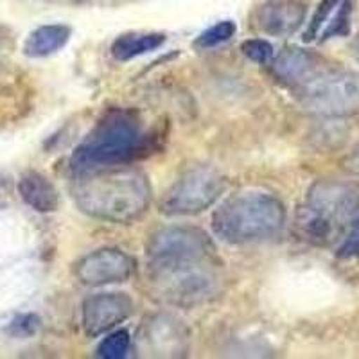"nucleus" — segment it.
<instances>
[{
	"instance_id": "1",
	"label": "nucleus",
	"mask_w": 359,
	"mask_h": 359,
	"mask_svg": "<svg viewBox=\"0 0 359 359\" xmlns=\"http://www.w3.org/2000/svg\"><path fill=\"white\" fill-rule=\"evenodd\" d=\"M72 198L79 210L95 219L130 223L142 216L151 201V185L139 169L108 168L78 172Z\"/></svg>"
},
{
	"instance_id": "2",
	"label": "nucleus",
	"mask_w": 359,
	"mask_h": 359,
	"mask_svg": "<svg viewBox=\"0 0 359 359\" xmlns=\"http://www.w3.org/2000/svg\"><path fill=\"white\" fill-rule=\"evenodd\" d=\"M151 153L149 135L144 131L139 115L114 108L99 118L72 155L76 172L121 168Z\"/></svg>"
},
{
	"instance_id": "3",
	"label": "nucleus",
	"mask_w": 359,
	"mask_h": 359,
	"mask_svg": "<svg viewBox=\"0 0 359 359\" xmlns=\"http://www.w3.org/2000/svg\"><path fill=\"white\" fill-rule=\"evenodd\" d=\"M359 212L358 182L320 180L297 214V232L314 246H329Z\"/></svg>"
},
{
	"instance_id": "4",
	"label": "nucleus",
	"mask_w": 359,
	"mask_h": 359,
	"mask_svg": "<svg viewBox=\"0 0 359 359\" xmlns=\"http://www.w3.org/2000/svg\"><path fill=\"white\" fill-rule=\"evenodd\" d=\"M286 223V207L268 192H246L224 200L212 216L217 237L232 245L261 241L278 232Z\"/></svg>"
},
{
	"instance_id": "5",
	"label": "nucleus",
	"mask_w": 359,
	"mask_h": 359,
	"mask_svg": "<svg viewBox=\"0 0 359 359\" xmlns=\"http://www.w3.org/2000/svg\"><path fill=\"white\" fill-rule=\"evenodd\" d=\"M291 94L307 114L320 117H352L359 114V72L329 63Z\"/></svg>"
},
{
	"instance_id": "6",
	"label": "nucleus",
	"mask_w": 359,
	"mask_h": 359,
	"mask_svg": "<svg viewBox=\"0 0 359 359\" xmlns=\"http://www.w3.org/2000/svg\"><path fill=\"white\" fill-rule=\"evenodd\" d=\"M226 187V180L208 165L189 169L168 189L160 210L168 216H192L212 207Z\"/></svg>"
},
{
	"instance_id": "7",
	"label": "nucleus",
	"mask_w": 359,
	"mask_h": 359,
	"mask_svg": "<svg viewBox=\"0 0 359 359\" xmlns=\"http://www.w3.org/2000/svg\"><path fill=\"white\" fill-rule=\"evenodd\" d=\"M151 280L168 302L180 307H191L207 302L216 291L212 262L191 264L149 266Z\"/></svg>"
},
{
	"instance_id": "8",
	"label": "nucleus",
	"mask_w": 359,
	"mask_h": 359,
	"mask_svg": "<svg viewBox=\"0 0 359 359\" xmlns=\"http://www.w3.org/2000/svg\"><path fill=\"white\" fill-rule=\"evenodd\" d=\"M149 266L212 262L214 248L210 237L192 226H168L151 233L146 246Z\"/></svg>"
},
{
	"instance_id": "9",
	"label": "nucleus",
	"mask_w": 359,
	"mask_h": 359,
	"mask_svg": "<svg viewBox=\"0 0 359 359\" xmlns=\"http://www.w3.org/2000/svg\"><path fill=\"white\" fill-rule=\"evenodd\" d=\"M135 262L128 253L117 248H102L88 253L76 266V277L85 286L121 284L133 275Z\"/></svg>"
},
{
	"instance_id": "10",
	"label": "nucleus",
	"mask_w": 359,
	"mask_h": 359,
	"mask_svg": "<svg viewBox=\"0 0 359 359\" xmlns=\"http://www.w3.org/2000/svg\"><path fill=\"white\" fill-rule=\"evenodd\" d=\"M133 313V302L124 293L92 294L83 302L81 323L90 338H99L128 320Z\"/></svg>"
},
{
	"instance_id": "11",
	"label": "nucleus",
	"mask_w": 359,
	"mask_h": 359,
	"mask_svg": "<svg viewBox=\"0 0 359 359\" xmlns=\"http://www.w3.org/2000/svg\"><path fill=\"white\" fill-rule=\"evenodd\" d=\"M307 8V0H264L255 9L253 24L271 36H290L306 22Z\"/></svg>"
},
{
	"instance_id": "12",
	"label": "nucleus",
	"mask_w": 359,
	"mask_h": 359,
	"mask_svg": "<svg viewBox=\"0 0 359 359\" xmlns=\"http://www.w3.org/2000/svg\"><path fill=\"white\" fill-rule=\"evenodd\" d=\"M269 65H271L275 78L293 92L307 79L313 78L314 74L320 72L323 67L329 65V62L316 53L290 47V49L282 50L277 57H273V62Z\"/></svg>"
},
{
	"instance_id": "13",
	"label": "nucleus",
	"mask_w": 359,
	"mask_h": 359,
	"mask_svg": "<svg viewBox=\"0 0 359 359\" xmlns=\"http://www.w3.org/2000/svg\"><path fill=\"white\" fill-rule=\"evenodd\" d=\"M18 194L36 212H54L60 205L56 187L36 171H27L18 180Z\"/></svg>"
},
{
	"instance_id": "14",
	"label": "nucleus",
	"mask_w": 359,
	"mask_h": 359,
	"mask_svg": "<svg viewBox=\"0 0 359 359\" xmlns=\"http://www.w3.org/2000/svg\"><path fill=\"white\" fill-rule=\"evenodd\" d=\"M70 27L63 24L41 25L29 34L24 43V54L29 57H45L62 50L70 40Z\"/></svg>"
},
{
	"instance_id": "15",
	"label": "nucleus",
	"mask_w": 359,
	"mask_h": 359,
	"mask_svg": "<svg viewBox=\"0 0 359 359\" xmlns=\"http://www.w3.org/2000/svg\"><path fill=\"white\" fill-rule=\"evenodd\" d=\"M165 36L160 33H126L111 43V56L118 62H130L133 57L162 47Z\"/></svg>"
},
{
	"instance_id": "16",
	"label": "nucleus",
	"mask_w": 359,
	"mask_h": 359,
	"mask_svg": "<svg viewBox=\"0 0 359 359\" xmlns=\"http://www.w3.org/2000/svg\"><path fill=\"white\" fill-rule=\"evenodd\" d=\"M352 0H341L338 4V11L334 17L327 22V27L322 31L320 41L331 40L334 36H347L351 33V22H352Z\"/></svg>"
},
{
	"instance_id": "17",
	"label": "nucleus",
	"mask_w": 359,
	"mask_h": 359,
	"mask_svg": "<svg viewBox=\"0 0 359 359\" xmlns=\"http://www.w3.org/2000/svg\"><path fill=\"white\" fill-rule=\"evenodd\" d=\"M130 345V332L124 331V329H118V331L110 332L107 338L99 343L97 355L102 359H121L128 354Z\"/></svg>"
},
{
	"instance_id": "18",
	"label": "nucleus",
	"mask_w": 359,
	"mask_h": 359,
	"mask_svg": "<svg viewBox=\"0 0 359 359\" xmlns=\"http://www.w3.org/2000/svg\"><path fill=\"white\" fill-rule=\"evenodd\" d=\"M233 34H236V24L232 20L217 22L216 25L208 27L207 31H203L196 38L194 47H198V49H212V47H217V45L229 41Z\"/></svg>"
},
{
	"instance_id": "19",
	"label": "nucleus",
	"mask_w": 359,
	"mask_h": 359,
	"mask_svg": "<svg viewBox=\"0 0 359 359\" xmlns=\"http://www.w3.org/2000/svg\"><path fill=\"white\" fill-rule=\"evenodd\" d=\"M339 2H341V0H320V4L316 6L313 17H311V22L309 25H307L306 33H304V41L309 43V41L316 40V36L322 33L327 22L331 20L332 13L336 11Z\"/></svg>"
},
{
	"instance_id": "20",
	"label": "nucleus",
	"mask_w": 359,
	"mask_h": 359,
	"mask_svg": "<svg viewBox=\"0 0 359 359\" xmlns=\"http://www.w3.org/2000/svg\"><path fill=\"white\" fill-rule=\"evenodd\" d=\"M241 50L250 62H255L259 65H269L275 57L273 45L262 38H252V40L243 41Z\"/></svg>"
},
{
	"instance_id": "21",
	"label": "nucleus",
	"mask_w": 359,
	"mask_h": 359,
	"mask_svg": "<svg viewBox=\"0 0 359 359\" xmlns=\"http://www.w3.org/2000/svg\"><path fill=\"white\" fill-rule=\"evenodd\" d=\"M40 329V318L36 314H18L8 327V332L15 338H29Z\"/></svg>"
},
{
	"instance_id": "22",
	"label": "nucleus",
	"mask_w": 359,
	"mask_h": 359,
	"mask_svg": "<svg viewBox=\"0 0 359 359\" xmlns=\"http://www.w3.org/2000/svg\"><path fill=\"white\" fill-rule=\"evenodd\" d=\"M336 255L339 259H345V261H348V259H359V216L352 223L351 232L345 237V241L341 243Z\"/></svg>"
},
{
	"instance_id": "23",
	"label": "nucleus",
	"mask_w": 359,
	"mask_h": 359,
	"mask_svg": "<svg viewBox=\"0 0 359 359\" xmlns=\"http://www.w3.org/2000/svg\"><path fill=\"white\" fill-rule=\"evenodd\" d=\"M345 168H347L351 172L359 175V146L355 147L354 153H352V155L345 160Z\"/></svg>"
},
{
	"instance_id": "24",
	"label": "nucleus",
	"mask_w": 359,
	"mask_h": 359,
	"mask_svg": "<svg viewBox=\"0 0 359 359\" xmlns=\"http://www.w3.org/2000/svg\"><path fill=\"white\" fill-rule=\"evenodd\" d=\"M352 53H354V56L359 60V34L354 38V41H352Z\"/></svg>"
}]
</instances>
